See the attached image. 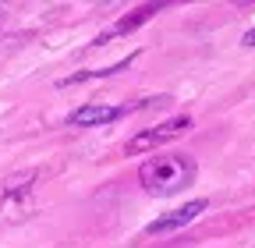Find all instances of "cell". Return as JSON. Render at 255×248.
Instances as JSON below:
<instances>
[{"label":"cell","instance_id":"cell-1","mask_svg":"<svg viewBox=\"0 0 255 248\" xmlns=\"http://www.w3.org/2000/svg\"><path fill=\"white\" fill-rule=\"evenodd\" d=\"M199 174V163L188 156V152H167V156H149L138 170V181L149 195H174L184 192Z\"/></svg>","mask_w":255,"mask_h":248},{"label":"cell","instance_id":"cell-2","mask_svg":"<svg viewBox=\"0 0 255 248\" xmlns=\"http://www.w3.org/2000/svg\"><path fill=\"white\" fill-rule=\"evenodd\" d=\"M170 96H152V100H138V103H128V107H103V103H89V107H78L68 114V124L71 128H96V124H110V121H121L128 114H135L142 107H159L167 103Z\"/></svg>","mask_w":255,"mask_h":248},{"label":"cell","instance_id":"cell-3","mask_svg":"<svg viewBox=\"0 0 255 248\" xmlns=\"http://www.w3.org/2000/svg\"><path fill=\"white\" fill-rule=\"evenodd\" d=\"M184 131H191V117L163 121V124H156V128H145V131L131 135V138H128V145H124V152H128V156H138V152H152L156 145H163V142H170V138H177V135H184Z\"/></svg>","mask_w":255,"mask_h":248},{"label":"cell","instance_id":"cell-4","mask_svg":"<svg viewBox=\"0 0 255 248\" xmlns=\"http://www.w3.org/2000/svg\"><path fill=\"white\" fill-rule=\"evenodd\" d=\"M209 209V202L206 199H191V202H184L181 209H174V213H167V216H159V220H152L149 227H145V234H167V231H181L184 224H191L199 213H206Z\"/></svg>","mask_w":255,"mask_h":248},{"label":"cell","instance_id":"cell-5","mask_svg":"<svg viewBox=\"0 0 255 248\" xmlns=\"http://www.w3.org/2000/svg\"><path fill=\"white\" fill-rule=\"evenodd\" d=\"M156 11H163V4H138V7H131V11H128V14L110 28V32H103L92 46H103V43H107V39H114V36H128V32H135V28H138V25H145Z\"/></svg>","mask_w":255,"mask_h":248},{"label":"cell","instance_id":"cell-6","mask_svg":"<svg viewBox=\"0 0 255 248\" xmlns=\"http://www.w3.org/2000/svg\"><path fill=\"white\" fill-rule=\"evenodd\" d=\"M36 177H39V170H21V174L4 177V195L11 199V195H18V192H28L32 184H36Z\"/></svg>","mask_w":255,"mask_h":248},{"label":"cell","instance_id":"cell-7","mask_svg":"<svg viewBox=\"0 0 255 248\" xmlns=\"http://www.w3.org/2000/svg\"><path fill=\"white\" fill-rule=\"evenodd\" d=\"M245 46H252V50H255V28H252V32H245Z\"/></svg>","mask_w":255,"mask_h":248},{"label":"cell","instance_id":"cell-8","mask_svg":"<svg viewBox=\"0 0 255 248\" xmlns=\"http://www.w3.org/2000/svg\"><path fill=\"white\" fill-rule=\"evenodd\" d=\"M0 21H4V11H0Z\"/></svg>","mask_w":255,"mask_h":248}]
</instances>
